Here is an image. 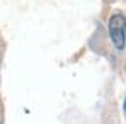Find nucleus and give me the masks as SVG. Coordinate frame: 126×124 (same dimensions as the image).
<instances>
[{"instance_id":"3","label":"nucleus","mask_w":126,"mask_h":124,"mask_svg":"<svg viewBox=\"0 0 126 124\" xmlns=\"http://www.w3.org/2000/svg\"><path fill=\"white\" fill-rule=\"evenodd\" d=\"M0 124H2V122H0Z\"/></svg>"},{"instance_id":"1","label":"nucleus","mask_w":126,"mask_h":124,"mask_svg":"<svg viewBox=\"0 0 126 124\" xmlns=\"http://www.w3.org/2000/svg\"><path fill=\"white\" fill-rule=\"evenodd\" d=\"M109 35L117 50L124 48L126 43V17L123 14H114L109 19Z\"/></svg>"},{"instance_id":"2","label":"nucleus","mask_w":126,"mask_h":124,"mask_svg":"<svg viewBox=\"0 0 126 124\" xmlns=\"http://www.w3.org/2000/svg\"><path fill=\"white\" fill-rule=\"evenodd\" d=\"M123 109H124V115H126V98H124V107Z\"/></svg>"}]
</instances>
